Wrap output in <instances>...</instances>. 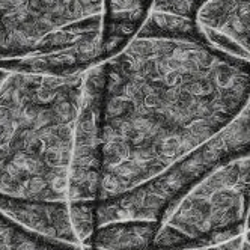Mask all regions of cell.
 I'll return each mask as SVG.
<instances>
[{
	"mask_svg": "<svg viewBox=\"0 0 250 250\" xmlns=\"http://www.w3.org/2000/svg\"><path fill=\"white\" fill-rule=\"evenodd\" d=\"M97 201H68L69 219L79 244L86 246L97 228Z\"/></svg>",
	"mask_w": 250,
	"mask_h": 250,
	"instance_id": "cell-13",
	"label": "cell"
},
{
	"mask_svg": "<svg viewBox=\"0 0 250 250\" xmlns=\"http://www.w3.org/2000/svg\"><path fill=\"white\" fill-rule=\"evenodd\" d=\"M79 250H82V249H80V247H79Z\"/></svg>",
	"mask_w": 250,
	"mask_h": 250,
	"instance_id": "cell-18",
	"label": "cell"
},
{
	"mask_svg": "<svg viewBox=\"0 0 250 250\" xmlns=\"http://www.w3.org/2000/svg\"><path fill=\"white\" fill-rule=\"evenodd\" d=\"M84 71H5L0 77V193L68 201Z\"/></svg>",
	"mask_w": 250,
	"mask_h": 250,
	"instance_id": "cell-2",
	"label": "cell"
},
{
	"mask_svg": "<svg viewBox=\"0 0 250 250\" xmlns=\"http://www.w3.org/2000/svg\"><path fill=\"white\" fill-rule=\"evenodd\" d=\"M103 87L104 63L84 69L80 109L74 127L68 176V201L100 199L103 175Z\"/></svg>",
	"mask_w": 250,
	"mask_h": 250,
	"instance_id": "cell-6",
	"label": "cell"
},
{
	"mask_svg": "<svg viewBox=\"0 0 250 250\" xmlns=\"http://www.w3.org/2000/svg\"><path fill=\"white\" fill-rule=\"evenodd\" d=\"M250 154V101L229 125L205 144L139 186L97 201V226L115 220L160 223L181 196L211 169Z\"/></svg>",
	"mask_w": 250,
	"mask_h": 250,
	"instance_id": "cell-5",
	"label": "cell"
},
{
	"mask_svg": "<svg viewBox=\"0 0 250 250\" xmlns=\"http://www.w3.org/2000/svg\"><path fill=\"white\" fill-rule=\"evenodd\" d=\"M71 244L48 238L19 225L0 211V250H79Z\"/></svg>",
	"mask_w": 250,
	"mask_h": 250,
	"instance_id": "cell-11",
	"label": "cell"
},
{
	"mask_svg": "<svg viewBox=\"0 0 250 250\" xmlns=\"http://www.w3.org/2000/svg\"><path fill=\"white\" fill-rule=\"evenodd\" d=\"M103 63L100 199L186 157L250 101V62L207 40L134 37Z\"/></svg>",
	"mask_w": 250,
	"mask_h": 250,
	"instance_id": "cell-1",
	"label": "cell"
},
{
	"mask_svg": "<svg viewBox=\"0 0 250 250\" xmlns=\"http://www.w3.org/2000/svg\"><path fill=\"white\" fill-rule=\"evenodd\" d=\"M136 37H162V38H190L205 40L198 24L191 19L172 14L151 11Z\"/></svg>",
	"mask_w": 250,
	"mask_h": 250,
	"instance_id": "cell-12",
	"label": "cell"
},
{
	"mask_svg": "<svg viewBox=\"0 0 250 250\" xmlns=\"http://www.w3.org/2000/svg\"><path fill=\"white\" fill-rule=\"evenodd\" d=\"M152 9V0H103L100 62L130 42Z\"/></svg>",
	"mask_w": 250,
	"mask_h": 250,
	"instance_id": "cell-9",
	"label": "cell"
},
{
	"mask_svg": "<svg viewBox=\"0 0 250 250\" xmlns=\"http://www.w3.org/2000/svg\"><path fill=\"white\" fill-rule=\"evenodd\" d=\"M160 223L115 220L95 228L86 247L98 250H149Z\"/></svg>",
	"mask_w": 250,
	"mask_h": 250,
	"instance_id": "cell-10",
	"label": "cell"
},
{
	"mask_svg": "<svg viewBox=\"0 0 250 250\" xmlns=\"http://www.w3.org/2000/svg\"><path fill=\"white\" fill-rule=\"evenodd\" d=\"M194 21L211 45L250 62V0H207Z\"/></svg>",
	"mask_w": 250,
	"mask_h": 250,
	"instance_id": "cell-7",
	"label": "cell"
},
{
	"mask_svg": "<svg viewBox=\"0 0 250 250\" xmlns=\"http://www.w3.org/2000/svg\"><path fill=\"white\" fill-rule=\"evenodd\" d=\"M103 0H0V68L79 50L100 62Z\"/></svg>",
	"mask_w": 250,
	"mask_h": 250,
	"instance_id": "cell-4",
	"label": "cell"
},
{
	"mask_svg": "<svg viewBox=\"0 0 250 250\" xmlns=\"http://www.w3.org/2000/svg\"><path fill=\"white\" fill-rule=\"evenodd\" d=\"M0 211L37 234L79 244L69 219L68 201L26 199L0 193Z\"/></svg>",
	"mask_w": 250,
	"mask_h": 250,
	"instance_id": "cell-8",
	"label": "cell"
},
{
	"mask_svg": "<svg viewBox=\"0 0 250 250\" xmlns=\"http://www.w3.org/2000/svg\"><path fill=\"white\" fill-rule=\"evenodd\" d=\"M204 2H207V0H152L151 11L172 14V15L194 20L196 11L199 9V6Z\"/></svg>",
	"mask_w": 250,
	"mask_h": 250,
	"instance_id": "cell-14",
	"label": "cell"
},
{
	"mask_svg": "<svg viewBox=\"0 0 250 250\" xmlns=\"http://www.w3.org/2000/svg\"><path fill=\"white\" fill-rule=\"evenodd\" d=\"M86 250H98V249H92V247H86Z\"/></svg>",
	"mask_w": 250,
	"mask_h": 250,
	"instance_id": "cell-17",
	"label": "cell"
},
{
	"mask_svg": "<svg viewBox=\"0 0 250 250\" xmlns=\"http://www.w3.org/2000/svg\"><path fill=\"white\" fill-rule=\"evenodd\" d=\"M5 71H6V69H3V68H0V77H2V76L5 74Z\"/></svg>",
	"mask_w": 250,
	"mask_h": 250,
	"instance_id": "cell-16",
	"label": "cell"
},
{
	"mask_svg": "<svg viewBox=\"0 0 250 250\" xmlns=\"http://www.w3.org/2000/svg\"><path fill=\"white\" fill-rule=\"evenodd\" d=\"M243 237L244 234L230 238L228 241L223 243H217L212 246H205V247H190V249H172V250H240L241 249V243H243Z\"/></svg>",
	"mask_w": 250,
	"mask_h": 250,
	"instance_id": "cell-15",
	"label": "cell"
},
{
	"mask_svg": "<svg viewBox=\"0 0 250 250\" xmlns=\"http://www.w3.org/2000/svg\"><path fill=\"white\" fill-rule=\"evenodd\" d=\"M250 154L229 158L194 183L160 222L149 250L205 247L246 232Z\"/></svg>",
	"mask_w": 250,
	"mask_h": 250,
	"instance_id": "cell-3",
	"label": "cell"
}]
</instances>
